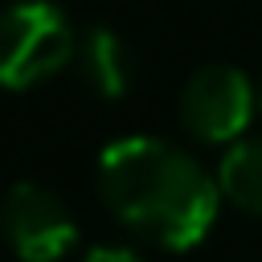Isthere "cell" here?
<instances>
[{
	"label": "cell",
	"instance_id": "7a4b0ae2",
	"mask_svg": "<svg viewBox=\"0 0 262 262\" xmlns=\"http://www.w3.org/2000/svg\"><path fill=\"white\" fill-rule=\"evenodd\" d=\"M78 53L74 25L49 0H16L0 8V86L29 90L49 82Z\"/></svg>",
	"mask_w": 262,
	"mask_h": 262
},
{
	"label": "cell",
	"instance_id": "277c9868",
	"mask_svg": "<svg viewBox=\"0 0 262 262\" xmlns=\"http://www.w3.org/2000/svg\"><path fill=\"white\" fill-rule=\"evenodd\" d=\"M0 229L20 262H57L78 242V221L70 205L53 188L33 180H20L8 188L0 209Z\"/></svg>",
	"mask_w": 262,
	"mask_h": 262
},
{
	"label": "cell",
	"instance_id": "52a82bcc",
	"mask_svg": "<svg viewBox=\"0 0 262 262\" xmlns=\"http://www.w3.org/2000/svg\"><path fill=\"white\" fill-rule=\"evenodd\" d=\"M82 262H143L131 246H90Z\"/></svg>",
	"mask_w": 262,
	"mask_h": 262
},
{
	"label": "cell",
	"instance_id": "6da1fadb",
	"mask_svg": "<svg viewBox=\"0 0 262 262\" xmlns=\"http://www.w3.org/2000/svg\"><path fill=\"white\" fill-rule=\"evenodd\" d=\"M98 192L106 209L139 237L164 250H192L217 221V180L176 143L127 135L98 156Z\"/></svg>",
	"mask_w": 262,
	"mask_h": 262
},
{
	"label": "cell",
	"instance_id": "3957f363",
	"mask_svg": "<svg viewBox=\"0 0 262 262\" xmlns=\"http://www.w3.org/2000/svg\"><path fill=\"white\" fill-rule=\"evenodd\" d=\"M254 119V90L237 66H201L180 90V123L201 143H233Z\"/></svg>",
	"mask_w": 262,
	"mask_h": 262
},
{
	"label": "cell",
	"instance_id": "8992f818",
	"mask_svg": "<svg viewBox=\"0 0 262 262\" xmlns=\"http://www.w3.org/2000/svg\"><path fill=\"white\" fill-rule=\"evenodd\" d=\"M217 188L229 205L262 217V139H233L217 164Z\"/></svg>",
	"mask_w": 262,
	"mask_h": 262
},
{
	"label": "cell",
	"instance_id": "5b68a950",
	"mask_svg": "<svg viewBox=\"0 0 262 262\" xmlns=\"http://www.w3.org/2000/svg\"><path fill=\"white\" fill-rule=\"evenodd\" d=\"M78 66H82V78L86 86L98 94V98H123L131 90V49L123 45V37L106 25H90L82 33V45H78Z\"/></svg>",
	"mask_w": 262,
	"mask_h": 262
}]
</instances>
